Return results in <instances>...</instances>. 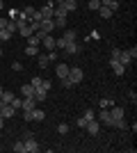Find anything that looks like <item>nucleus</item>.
<instances>
[{
  "label": "nucleus",
  "mask_w": 137,
  "mask_h": 153,
  "mask_svg": "<svg viewBox=\"0 0 137 153\" xmlns=\"http://www.w3.org/2000/svg\"><path fill=\"white\" fill-rule=\"evenodd\" d=\"M110 119H112V121H117V119H124V108H117V105H112V110H110Z\"/></svg>",
  "instance_id": "nucleus-11"
},
{
  "label": "nucleus",
  "mask_w": 137,
  "mask_h": 153,
  "mask_svg": "<svg viewBox=\"0 0 137 153\" xmlns=\"http://www.w3.org/2000/svg\"><path fill=\"white\" fill-rule=\"evenodd\" d=\"M14 114H16V110H14L9 103H2V101H0V117H2V119H12Z\"/></svg>",
  "instance_id": "nucleus-3"
},
{
  "label": "nucleus",
  "mask_w": 137,
  "mask_h": 153,
  "mask_svg": "<svg viewBox=\"0 0 137 153\" xmlns=\"http://www.w3.org/2000/svg\"><path fill=\"white\" fill-rule=\"evenodd\" d=\"M87 119V121H91V119H94V110H85V114H82Z\"/></svg>",
  "instance_id": "nucleus-40"
},
{
  "label": "nucleus",
  "mask_w": 137,
  "mask_h": 153,
  "mask_svg": "<svg viewBox=\"0 0 137 153\" xmlns=\"http://www.w3.org/2000/svg\"><path fill=\"white\" fill-rule=\"evenodd\" d=\"M0 55H2V48H0Z\"/></svg>",
  "instance_id": "nucleus-54"
},
{
  "label": "nucleus",
  "mask_w": 137,
  "mask_h": 153,
  "mask_svg": "<svg viewBox=\"0 0 137 153\" xmlns=\"http://www.w3.org/2000/svg\"><path fill=\"white\" fill-rule=\"evenodd\" d=\"M98 14H101V19H112V14H114V12H112V9H107V7H103V5H101V7H98Z\"/></svg>",
  "instance_id": "nucleus-22"
},
{
  "label": "nucleus",
  "mask_w": 137,
  "mask_h": 153,
  "mask_svg": "<svg viewBox=\"0 0 137 153\" xmlns=\"http://www.w3.org/2000/svg\"><path fill=\"white\" fill-rule=\"evenodd\" d=\"M19 14H21L19 9H9V19H16V16H19Z\"/></svg>",
  "instance_id": "nucleus-47"
},
{
  "label": "nucleus",
  "mask_w": 137,
  "mask_h": 153,
  "mask_svg": "<svg viewBox=\"0 0 137 153\" xmlns=\"http://www.w3.org/2000/svg\"><path fill=\"white\" fill-rule=\"evenodd\" d=\"M87 7H89L91 12H98V7H101V0H89V2H87Z\"/></svg>",
  "instance_id": "nucleus-30"
},
{
  "label": "nucleus",
  "mask_w": 137,
  "mask_h": 153,
  "mask_svg": "<svg viewBox=\"0 0 137 153\" xmlns=\"http://www.w3.org/2000/svg\"><path fill=\"white\" fill-rule=\"evenodd\" d=\"M19 34H21V37H30V34H32V30H30V25H27V23H25V25H19Z\"/></svg>",
  "instance_id": "nucleus-24"
},
{
  "label": "nucleus",
  "mask_w": 137,
  "mask_h": 153,
  "mask_svg": "<svg viewBox=\"0 0 137 153\" xmlns=\"http://www.w3.org/2000/svg\"><path fill=\"white\" fill-rule=\"evenodd\" d=\"M46 96H48V91H46V89H41V87H37V89H34V101H37V105L46 101Z\"/></svg>",
  "instance_id": "nucleus-14"
},
{
  "label": "nucleus",
  "mask_w": 137,
  "mask_h": 153,
  "mask_svg": "<svg viewBox=\"0 0 137 153\" xmlns=\"http://www.w3.org/2000/svg\"><path fill=\"white\" fill-rule=\"evenodd\" d=\"M23 12H25V16H32V14L37 12V9H34V7H25V9H23Z\"/></svg>",
  "instance_id": "nucleus-45"
},
{
  "label": "nucleus",
  "mask_w": 137,
  "mask_h": 153,
  "mask_svg": "<svg viewBox=\"0 0 137 153\" xmlns=\"http://www.w3.org/2000/svg\"><path fill=\"white\" fill-rule=\"evenodd\" d=\"M87 123H89V121H87L85 117H80V119H78V128H85V126H87Z\"/></svg>",
  "instance_id": "nucleus-43"
},
{
  "label": "nucleus",
  "mask_w": 137,
  "mask_h": 153,
  "mask_svg": "<svg viewBox=\"0 0 137 153\" xmlns=\"http://www.w3.org/2000/svg\"><path fill=\"white\" fill-rule=\"evenodd\" d=\"M30 85H32L34 89H37V87H39V85H41V76H37V78H32V82H30Z\"/></svg>",
  "instance_id": "nucleus-41"
},
{
  "label": "nucleus",
  "mask_w": 137,
  "mask_h": 153,
  "mask_svg": "<svg viewBox=\"0 0 137 153\" xmlns=\"http://www.w3.org/2000/svg\"><path fill=\"white\" fill-rule=\"evenodd\" d=\"M64 51L69 53V55H78V53L82 51V46H80V44H76V41H69V44L64 46Z\"/></svg>",
  "instance_id": "nucleus-9"
},
{
  "label": "nucleus",
  "mask_w": 137,
  "mask_h": 153,
  "mask_svg": "<svg viewBox=\"0 0 137 153\" xmlns=\"http://www.w3.org/2000/svg\"><path fill=\"white\" fill-rule=\"evenodd\" d=\"M25 55H30V57L39 55V46H27V48H25Z\"/></svg>",
  "instance_id": "nucleus-28"
},
{
  "label": "nucleus",
  "mask_w": 137,
  "mask_h": 153,
  "mask_svg": "<svg viewBox=\"0 0 137 153\" xmlns=\"http://www.w3.org/2000/svg\"><path fill=\"white\" fill-rule=\"evenodd\" d=\"M53 2H55V5H59V2H64V0H53Z\"/></svg>",
  "instance_id": "nucleus-51"
},
{
  "label": "nucleus",
  "mask_w": 137,
  "mask_h": 153,
  "mask_svg": "<svg viewBox=\"0 0 137 153\" xmlns=\"http://www.w3.org/2000/svg\"><path fill=\"white\" fill-rule=\"evenodd\" d=\"M64 46H66V39H64V37L55 39V48H59V51H64Z\"/></svg>",
  "instance_id": "nucleus-32"
},
{
  "label": "nucleus",
  "mask_w": 137,
  "mask_h": 153,
  "mask_svg": "<svg viewBox=\"0 0 137 153\" xmlns=\"http://www.w3.org/2000/svg\"><path fill=\"white\" fill-rule=\"evenodd\" d=\"M23 119H25V121H32V110H23Z\"/></svg>",
  "instance_id": "nucleus-38"
},
{
  "label": "nucleus",
  "mask_w": 137,
  "mask_h": 153,
  "mask_svg": "<svg viewBox=\"0 0 137 153\" xmlns=\"http://www.w3.org/2000/svg\"><path fill=\"white\" fill-rule=\"evenodd\" d=\"M98 119H101V123H105V126H112V119H110V110H107V108L98 112Z\"/></svg>",
  "instance_id": "nucleus-12"
},
{
  "label": "nucleus",
  "mask_w": 137,
  "mask_h": 153,
  "mask_svg": "<svg viewBox=\"0 0 137 153\" xmlns=\"http://www.w3.org/2000/svg\"><path fill=\"white\" fill-rule=\"evenodd\" d=\"M53 9H55V2L50 0V2H46V5L41 7L39 12H41V16H44V19H53Z\"/></svg>",
  "instance_id": "nucleus-6"
},
{
  "label": "nucleus",
  "mask_w": 137,
  "mask_h": 153,
  "mask_svg": "<svg viewBox=\"0 0 137 153\" xmlns=\"http://www.w3.org/2000/svg\"><path fill=\"white\" fill-rule=\"evenodd\" d=\"M41 37H44L41 32H32V34L27 37V46H39L41 44Z\"/></svg>",
  "instance_id": "nucleus-13"
},
{
  "label": "nucleus",
  "mask_w": 137,
  "mask_h": 153,
  "mask_svg": "<svg viewBox=\"0 0 137 153\" xmlns=\"http://www.w3.org/2000/svg\"><path fill=\"white\" fill-rule=\"evenodd\" d=\"M128 98H130V101L135 103V101H137V94H135V91H128Z\"/></svg>",
  "instance_id": "nucleus-48"
},
{
  "label": "nucleus",
  "mask_w": 137,
  "mask_h": 153,
  "mask_svg": "<svg viewBox=\"0 0 137 153\" xmlns=\"http://www.w3.org/2000/svg\"><path fill=\"white\" fill-rule=\"evenodd\" d=\"M85 128H87V133H89V135H98V130H101V126H98V123L94 121V119H91V121L87 123Z\"/></svg>",
  "instance_id": "nucleus-17"
},
{
  "label": "nucleus",
  "mask_w": 137,
  "mask_h": 153,
  "mask_svg": "<svg viewBox=\"0 0 137 153\" xmlns=\"http://www.w3.org/2000/svg\"><path fill=\"white\" fill-rule=\"evenodd\" d=\"M0 101H2V103H12V101H14V91H5V89H2Z\"/></svg>",
  "instance_id": "nucleus-25"
},
{
  "label": "nucleus",
  "mask_w": 137,
  "mask_h": 153,
  "mask_svg": "<svg viewBox=\"0 0 137 153\" xmlns=\"http://www.w3.org/2000/svg\"><path fill=\"white\" fill-rule=\"evenodd\" d=\"M62 5H64L66 14H71V12H76V9H78V2H76V0H64Z\"/></svg>",
  "instance_id": "nucleus-16"
},
{
  "label": "nucleus",
  "mask_w": 137,
  "mask_h": 153,
  "mask_svg": "<svg viewBox=\"0 0 137 153\" xmlns=\"http://www.w3.org/2000/svg\"><path fill=\"white\" fill-rule=\"evenodd\" d=\"M34 108H37L34 96H32V98H23V105H21V110H34Z\"/></svg>",
  "instance_id": "nucleus-15"
},
{
  "label": "nucleus",
  "mask_w": 137,
  "mask_h": 153,
  "mask_svg": "<svg viewBox=\"0 0 137 153\" xmlns=\"http://www.w3.org/2000/svg\"><path fill=\"white\" fill-rule=\"evenodd\" d=\"M27 25H30V30H32V32H37V30H39V21H30Z\"/></svg>",
  "instance_id": "nucleus-39"
},
{
  "label": "nucleus",
  "mask_w": 137,
  "mask_h": 153,
  "mask_svg": "<svg viewBox=\"0 0 137 153\" xmlns=\"http://www.w3.org/2000/svg\"><path fill=\"white\" fill-rule=\"evenodd\" d=\"M21 91H23V98H32V96H34V87H32V85H23Z\"/></svg>",
  "instance_id": "nucleus-19"
},
{
  "label": "nucleus",
  "mask_w": 137,
  "mask_h": 153,
  "mask_svg": "<svg viewBox=\"0 0 137 153\" xmlns=\"http://www.w3.org/2000/svg\"><path fill=\"white\" fill-rule=\"evenodd\" d=\"M62 37H64V39H66V44H69V41H76V39H78V32H76V30H66Z\"/></svg>",
  "instance_id": "nucleus-23"
},
{
  "label": "nucleus",
  "mask_w": 137,
  "mask_h": 153,
  "mask_svg": "<svg viewBox=\"0 0 137 153\" xmlns=\"http://www.w3.org/2000/svg\"><path fill=\"white\" fill-rule=\"evenodd\" d=\"M5 30L7 32H19V25H16V19H7V25H5Z\"/></svg>",
  "instance_id": "nucleus-21"
},
{
  "label": "nucleus",
  "mask_w": 137,
  "mask_h": 153,
  "mask_svg": "<svg viewBox=\"0 0 137 153\" xmlns=\"http://www.w3.org/2000/svg\"><path fill=\"white\" fill-rule=\"evenodd\" d=\"M2 126H5V119H2V117H0V130H2Z\"/></svg>",
  "instance_id": "nucleus-50"
},
{
  "label": "nucleus",
  "mask_w": 137,
  "mask_h": 153,
  "mask_svg": "<svg viewBox=\"0 0 137 153\" xmlns=\"http://www.w3.org/2000/svg\"><path fill=\"white\" fill-rule=\"evenodd\" d=\"M9 39H12V32H7L5 27H2V30H0V41H9Z\"/></svg>",
  "instance_id": "nucleus-31"
},
{
  "label": "nucleus",
  "mask_w": 137,
  "mask_h": 153,
  "mask_svg": "<svg viewBox=\"0 0 137 153\" xmlns=\"http://www.w3.org/2000/svg\"><path fill=\"white\" fill-rule=\"evenodd\" d=\"M62 87H66V89H69V87H73V85H71V80H69V78H62Z\"/></svg>",
  "instance_id": "nucleus-44"
},
{
  "label": "nucleus",
  "mask_w": 137,
  "mask_h": 153,
  "mask_svg": "<svg viewBox=\"0 0 137 153\" xmlns=\"http://www.w3.org/2000/svg\"><path fill=\"white\" fill-rule=\"evenodd\" d=\"M112 105H114V101H112V98H101V103H98V108H101V110L112 108Z\"/></svg>",
  "instance_id": "nucleus-26"
},
{
  "label": "nucleus",
  "mask_w": 137,
  "mask_h": 153,
  "mask_svg": "<svg viewBox=\"0 0 137 153\" xmlns=\"http://www.w3.org/2000/svg\"><path fill=\"white\" fill-rule=\"evenodd\" d=\"M119 55H121V51H119V48H114V51H112V57H110V59H119Z\"/></svg>",
  "instance_id": "nucleus-46"
},
{
  "label": "nucleus",
  "mask_w": 137,
  "mask_h": 153,
  "mask_svg": "<svg viewBox=\"0 0 137 153\" xmlns=\"http://www.w3.org/2000/svg\"><path fill=\"white\" fill-rule=\"evenodd\" d=\"M57 133L59 135H66V133H69V123H59V126H57Z\"/></svg>",
  "instance_id": "nucleus-34"
},
{
  "label": "nucleus",
  "mask_w": 137,
  "mask_h": 153,
  "mask_svg": "<svg viewBox=\"0 0 137 153\" xmlns=\"http://www.w3.org/2000/svg\"><path fill=\"white\" fill-rule=\"evenodd\" d=\"M41 44L46 46V51H57V48H55V37H50V34H44V37H41Z\"/></svg>",
  "instance_id": "nucleus-7"
},
{
  "label": "nucleus",
  "mask_w": 137,
  "mask_h": 153,
  "mask_svg": "<svg viewBox=\"0 0 137 153\" xmlns=\"http://www.w3.org/2000/svg\"><path fill=\"white\" fill-rule=\"evenodd\" d=\"M110 66H112V71H114V76H124L126 73V66L119 59H110Z\"/></svg>",
  "instance_id": "nucleus-5"
},
{
  "label": "nucleus",
  "mask_w": 137,
  "mask_h": 153,
  "mask_svg": "<svg viewBox=\"0 0 137 153\" xmlns=\"http://www.w3.org/2000/svg\"><path fill=\"white\" fill-rule=\"evenodd\" d=\"M23 142H25V153H37V151H39V142L34 140L32 135H30V137H25Z\"/></svg>",
  "instance_id": "nucleus-4"
},
{
  "label": "nucleus",
  "mask_w": 137,
  "mask_h": 153,
  "mask_svg": "<svg viewBox=\"0 0 137 153\" xmlns=\"http://www.w3.org/2000/svg\"><path fill=\"white\" fill-rule=\"evenodd\" d=\"M101 5L107 7V9H112V12H117L119 9V0H101Z\"/></svg>",
  "instance_id": "nucleus-18"
},
{
  "label": "nucleus",
  "mask_w": 137,
  "mask_h": 153,
  "mask_svg": "<svg viewBox=\"0 0 137 153\" xmlns=\"http://www.w3.org/2000/svg\"><path fill=\"white\" fill-rule=\"evenodd\" d=\"M12 69L14 71H23V64H21V62H12Z\"/></svg>",
  "instance_id": "nucleus-42"
},
{
  "label": "nucleus",
  "mask_w": 137,
  "mask_h": 153,
  "mask_svg": "<svg viewBox=\"0 0 137 153\" xmlns=\"http://www.w3.org/2000/svg\"><path fill=\"white\" fill-rule=\"evenodd\" d=\"M44 119H46V112L39 110V108H34L32 110V121H44Z\"/></svg>",
  "instance_id": "nucleus-20"
},
{
  "label": "nucleus",
  "mask_w": 137,
  "mask_h": 153,
  "mask_svg": "<svg viewBox=\"0 0 137 153\" xmlns=\"http://www.w3.org/2000/svg\"><path fill=\"white\" fill-rule=\"evenodd\" d=\"M66 16H69V14H53L55 27H66Z\"/></svg>",
  "instance_id": "nucleus-8"
},
{
  "label": "nucleus",
  "mask_w": 137,
  "mask_h": 153,
  "mask_svg": "<svg viewBox=\"0 0 137 153\" xmlns=\"http://www.w3.org/2000/svg\"><path fill=\"white\" fill-rule=\"evenodd\" d=\"M112 126L119 128V130H124V128H126V121H124V119H117V121H112Z\"/></svg>",
  "instance_id": "nucleus-35"
},
{
  "label": "nucleus",
  "mask_w": 137,
  "mask_h": 153,
  "mask_svg": "<svg viewBox=\"0 0 137 153\" xmlns=\"http://www.w3.org/2000/svg\"><path fill=\"white\" fill-rule=\"evenodd\" d=\"M0 44H2V41H0Z\"/></svg>",
  "instance_id": "nucleus-55"
},
{
  "label": "nucleus",
  "mask_w": 137,
  "mask_h": 153,
  "mask_svg": "<svg viewBox=\"0 0 137 153\" xmlns=\"http://www.w3.org/2000/svg\"><path fill=\"white\" fill-rule=\"evenodd\" d=\"M9 105H12L14 110H21V105H23V98H16V96H14V101L9 103Z\"/></svg>",
  "instance_id": "nucleus-33"
},
{
  "label": "nucleus",
  "mask_w": 137,
  "mask_h": 153,
  "mask_svg": "<svg viewBox=\"0 0 137 153\" xmlns=\"http://www.w3.org/2000/svg\"><path fill=\"white\" fill-rule=\"evenodd\" d=\"M14 151H16V153H25V142H23V140H21V142H16V144H14Z\"/></svg>",
  "instance_id": "nucleus-29"
},
{
  "label": "nucleus",
  "mask_w": 137,
  "mask_h": 153,
  "mask_svg": "<svg viewBox=\"0 0 137 153\" xmlns=\"http://www.w3.org/2000/svg\"><path fill=\"white\" fill-rule=\"evenodd\" d=\"M55 73H57V78L62 80V78H66V76H69V66H66L64 62H59L57 66H55Z\"/></svg>",
  "instance_id": "nucleus-10"
},
{
  "label": "nucleus",
  "mask_w": 137,
  "mask_h": 153,
  "mask_svg": "<svg viewBox=\"0 0 137 153\" xmlns=\"http://www.w3.org/2000/svg\"><path fill=\"white\" fill-rule=\"evenodd\" d=\"M39 87H41V89H46V91H48V89L53 87V82H50V80H41V85H39Z\"/></svg>",
  "instance_id": "nucleus-36"
},
{
  "label": "nucleus",
  "mask_w": 137,
  "mask_h": 153,
  "mask_svg": "<svg viewBox=\"0 0 137 153\" xmlns=\"http://www.w3.org/2000/svg\"><path fill=\"white\" fill-rule=\"evenodd\" d=\"M37 62H39V69H46V66L50 64V59H48V55H39V59H37Z\"/></svg>",
  "instance_id": "nucleus-27"
},
{
  "label": "nucleus",
  "mask_w": 137,
  "mask_h": 153,
  "mask_svg": "<svg viewBox=\"0 0 137 153\" xmlns=\"http://www.w3.org/2000/svg\"><path fill=\"white\" fill-rule=\"evenodd\" d=\"M53 30H55L53 19H41V21H39V30H37V32H41V34H50Z\"/></svg>",
  "instance_id": "nucleus-2"
},
{
  "label": "nucleus",
  "mask_w": 137,
  "mask_h": 153,
  "mask_svg": "<svg viewBox=\"0 0 137 153\" xmlns=\"http://www.w3.org/2000/svg\"><path fill=\"white\" fill-rule=\"evenodd\" d=\"M5 25H7V19H0V30H2Z\"/></svg>",
  "instance_id": "nucleus-49"
},
{
  "label": "nucleus",
  "mask_w": 137,
  "mask_h": 153,
  "mask_svg": "<svg viewBox=\"0 0 137 153\" xmlns=\"http://www.w3.org/2000/svg\"><path fill=\"white\" fill-rule=\"evenodd\" d=\"M2 7H5V5H2V0H0V9H2Z\"/></svg>",
  "instance_id": "nucleus-52"
},
{
  "label": "nucleus",
  "mask_w": 137,
  "mask_h": 153,
  "mask_svg": "<svg viewBox=\"0 0 137 153\" xmlns=\"http://www.w3.org/2000/svg\"><path fill=\"white\" fill-rule=\"evenodd\" d=\"M66 78L71 80V85H80V82H82V78H85V71L80 69V66H73V69L69 66V76H66Z\"/></svg>",
  "instance_id": "nucleus-1"
},
{
  "label": "nucleus",
  "mask_w": 137,
  "mask_h": 153,
  "mask_svg": "<svg viewBox=\"0 0 137 153\" xmlns=\"http://www.w3.org/2000/svg\"><path fill=\"white\" fill-rule=\"evenodd\" d=\"M0 96H2V85H0Z\"/></svg>",
  "instance_id": "nucleus-53"
},
{
  "label": "nucleus",
  "mask_w": 137,
  "mask_h": 153,
  "mask_svg": "<svg viewBox=\"0 0 137 153\" xmlns=\"http://www.w3.org/2000/svg\"><path fill=\"white\" fill-rule=\"evenodd\" d=\"M89 39H94V41H98V39H101V32H98V30H91V32H89Z\"/></svg>",
  "instance_id": "nucleus-37"
}]
</instances>
